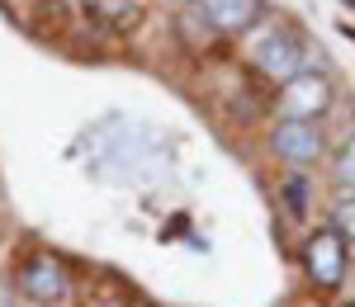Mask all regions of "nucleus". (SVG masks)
<instances>
[{"label":"nucleus","instance_id":"5","mask_svg":"<svg viewBox=\"0 0 355 307\" xmlns=\"http://www.w3.org/2000/svg\"><path fill=\"white\" fill-rule=\"evenodd\" d=\"M19 288H24L33 303L43 307H57L62 298H67V270H62V260H53V255H33L24 270H19Z\"/></svg>","mask_w":355,"mask_h":307},{"label":"nucleus","instance_id":"7","mask_svg":"<svg viewBox=\"0 0 355 307\" xmlns=\"http://www.w3.org/2000/svg\"><path fill=\"white\" fill-rule=\"evenodd\" d=\"M90 5H95V10H100L110 24H119V28L133 24L137 15H142V0H90Z\"/></svg>","mask_w":355,"mask_h":307},{"label":"nucleus","instance_id":"4","mask_svg":"<svg viewBox=\"0 0 355 307\" xmlns=\"http://www.w3.org/2000/svg\"><path fill=\"white\" fill-rule=\"evenodd\" d=\"M270 147H275V156L289 161V166H313L322 156V128L303 123V118H279V128L270 133Z\"/></svg>","mask_w":355,"mask_h":307},{"label":"nucleus","instance_id":"2","mask_svg":"<svg viewBox=\"0 0 355 307\" xmlns=\"http://www.w3.org/2000/svg\"><path fill=\"white\" fill-rule=\"evenodd\" d=\"M303 270L318 288H341L346 283V270H351V246L341 241L336 227H318L303 246Z\"/></svg>","mask_w":355,"mask_h":307},{"label":"nucleus","instance_id":"10","mask_svg":"<svg viewBox=\"0 0 355 307\" xmlns=\"http://www.w3.org/2000/svg\"><path fill=\"white\" fill-rule=\"evenodd\" d=\"M284 203H289V213H303V208H308V180H303V175H289Z\"/></svg>","mask_w":355,"mask_h":307},{"label":"nucleus","instance_id":"1","mask_svg":"<svg viewBox=\"0 0 355 307\" xmlns=\"http://www.w3.org/2000/svg\"><path fill=\"white\" fill-rule=\"evenodd\" d=\"M251 62H256V71H261L266 81L279 85V81H294L299 71H308V48H303V38L294 28L275 24L251 43Z\"/></svg>","mask_w":355,"mask_h":307},{"label":"nucleus","instance_id":"6","mask_svg":"<svg viewBox=\"0 0 355 307\" xmlns=\"http://www.w3.org/2000/svg\"><path fill=\"white\" fill-rule=\"evenodd\" d=\"M194 5L209 19V28H218V33H251L266 15L261 0H194Z\"/></svg>","mask_w":355,"mask_h":307},{"label":"nucleus","instance_id":"8","mask_svg":"<svg viewBox=\"0 0 355 307\" xmlns=\"http://www.w3.org/2000/svg\"><path fill=\"white\" fill-rule=\"evenodd\" d=\"M331 175H336L341 189H355V133L341 142V151L331 156Z\"/></svg>","mask_w":355,"mask_h":307},{"label":"nucleus","instance_id":"3","mask_svg":"<svg viewBox=\"0 0 355 307\" xmlns=\"http://www.w3.org/2000/svg\"><path fill=\"white\" fill-rule=\"evenodd\" d=\"M331 104V81L322 71H299L294 81L279 85V118H303L313 123Z\"/></svg>","mask_w":355,"mask_h":307},{"label":"nucleus","instance_id":"12","mask_svg":"<svg viewBox=\"0 0 355 307\" xmlns=\"http://www.w3.org/2000/svg\"><path fill=\"white\" fill-rule=\"evenodd\" d=\"M351 307H355V303H351Z\"/></svg>","mask_w":355,"mask_h":307},{"label":"nucleus","instance_id":"11","mask_svg":"<svg viewBox=\"0 0 355 307\" xmlns=\"http://www.w3.org/2000/svg\"><path fill=\"white\" fill-rule=\"evenodd\" d=\"M351 5H355V0H351Z\"/></svg>","mask_w":355,"mask_h":307},{"label":"nucleus","instance_id":"9","mask_svg":"<svg viewBox=\"0 0 355 307\" xmlns=\"http://www.w3.org/2000/svg\"><path fill=\"white\" fill-rule=\"evenodd\" d=\"M331 227L341 232V241H346V246H355V194L336 203V213H331Z\"/></svg>","mask_w":355,"mask_h":307}]
</instances>
